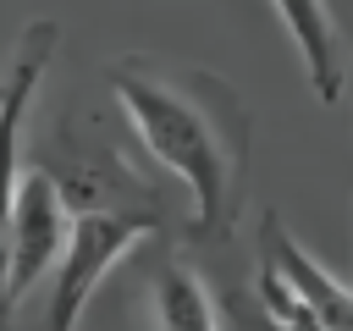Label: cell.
<instances>
[{
  "label": "cell",
  "instance_id": "6",
  "mask_svg": "<svg viewBox=\"0 0 353 331\" xmlns=\"http://www.w3.org/2000/svg\"><path fill=\"white\" fill-rule=\"evenodd\" d=\"M270 6H276L281 28L292 33L298 55H303L309 88H314L325 105H336L342 88H347V50H342V39H336V22H331L325 0H270Z\"/></svg>",
  "mask_w": 353,
  "mask_h": 331
},
{
  "label": "cell",
  "instance_id": "7",
  "mask_svg": "<svg viewBox=\"0 0 353 331\" xmlns=\"http://www.w3.org/2000/svg\"><path fill=\"white\" fill-rule=\"evenodd\" d=\"M149 314H154V331H221L210 287L182 259H171V265L154 270V281H149Z\"/></svg>",
  "mask_w": 353,
  "mask_h": 331
},
{
  "label": "cell",
  "instance_id": "3",
  "mask_svg": "<svg viewBox=\"0 0 353 331\" xmlns=\"http://www.w3.org/2000/svg\"><path fill=\"white\" fill-rule=\"evenodd\" d=\"M66 226H72V204H66L61 177L44 166L22 171L17 199H11V232H6V298H11V309L44 281V270H55Z\"/></svg>",
  "mask_w": 353,
  "mask_h": 331
},
{
  "label": "cell",
  "instance_id": "1",
  "mask_svg": "<svg viewBox=\"0 0 353 331\" xmlns=\"http://www.w3.org/2000/svg\"><path fill=\"white\" fill-rule=\"evenodd\" d=\"M110 94L132 138L188 188L193 232H232L254 160V116L237 88L188 61L121 55L110 61Z\"/></svg>",
  "mask_w": 353,
  "mask_h": 331
},
{
  "label": "cell",
  "instance_id": "5",
  "mask_svg": "<svg viewBox=\"0 0 353 331\" xmlns=\"http://www.w3.org/2000/svg\"><path fill=\"white\" fill-rule=\"evenodd\" d=\"M259 265H270L314 314L320 331H353V287L336 281L287 226L281 215H265V237H259Z\"/></svg>",
  "mask_w": 353,
  "mask_h": 331
},
{
  "label": "cell",
  "instance_id": "2",
  "mask_svg": "<svg viewBox=\"0 0 353 331\" xmlns=\"http://www.w3.org/2000/svg\"><path fill=\"white\" fill-rule=\"evenodd\" d=\"M160 221L154 215H132V210H105V204H77L61 259H55V281H50V309H44V331H77L88 314V298L99 292V281L110 276V265L121 254H132Z\"/></svg>",
  "mask_w": 353,
  "mask_h": 331
},
{
  "label": "cell",
  "instance_id": "8",
  "mask_svg": "<svg viewBox=\"0 0 353 331\" xmlns=\"http://www.w3.org/2000/svg\"><path fill=\"white\" fill-rule=\"evenodd\" d=\"M265 325H270V320H265ZM270 331H281V325H270Z\"/></svg>",
  "mask_w": 353,
  "mask_h": 331
},
{
  "label": "cell",
  "instance_id": "9",
  "mask_svg": "<svg viewBox=\"0 0 353 331\" xmlns=\"http://www.w3.org/2000/svg\"><path fill=\"white\" fill-rule=\"evenodd\" d=\"M0 83H6V72H0Z\"/></svg>",
  "mask_w": 353,
  "mask_h": 331
},
{
  "label": "cell",
  "instance_id": "4",
  "mask_svg": "<svg viewBox=\"0 0 353 331\" xmlns=\"http://www.w3.org/2000/svg\"><path fill=\"white\" fill-rule=\"evenodd\" d=\"M55 22H28L22 28V44L6 66V83H0V320L11 314V298H6V232H11V199H17V182H22V121H28V105L44 83V66L55 55Z\"/></svg>",
  "mask_w": 353,
  "mask_h": 331
}]
</instances>
